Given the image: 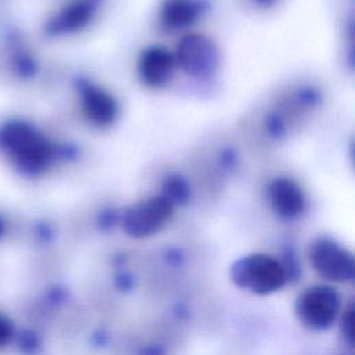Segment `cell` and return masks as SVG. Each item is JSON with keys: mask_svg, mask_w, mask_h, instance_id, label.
<instances>
[{"mask_svg": "<svg viewBox=\"0 0 355 355\" xmlns=\"http://www.w3.org/2000/svg\"><path fill=\"white\" fill-rule=\"evenodd\" d=\"M232 282L252 294L268 295L280 290L287 279L284 265L268 254H248L230 266Z\"/></svg>", "mask_w": 355, "mask_h": 355, "instance_id": "1", "label": "cell"}, {"mask_svg": "<svg viewBox=\"0 0 355 355\" xmlns=\"http://www.w3.org/2000/svg\"><path fill=\"white\" fill-rule=\"evenodd\" d=\"M341 309L340 293L329 284H315L304 290L295 302V313L312 330H326L336 322Z\"/></svg>", "mask_w": 355, "mask_h": 355, "instance_id": "2", "label": "cell"}, {"mask_svg": "<svg viewBox=\"0 0 355 355\" xmlns=\"http://www.w3.org/2000/svg\"><path fill=\"white\" fill-rule=\"evenodd\" d=\"M309 261L316 273L334 283H345L354 279V255L331 239H318L309 248Z\"/></svg>", "mask_w": 355, "mask_h": 355, "instance_id": "3", "label": "cell"}, {"mask_svg": "<svg viewBox=\"0 0 355 355\" xmlns=\"http://www.w3.org/2000/svg\"><path fill=\"white\" fill-rule=\"evenodd\" d=\"M173 204L164 196L153 197L130 207L122 218L125 233L135 239L153 236L171 219Z\"/></svg>", "mask_w": 355, "mask_h": 355, "instance_id": "4", "label": "cell"}, {"mask_svg": "<svg viewBox=\"0 0 355 355\" xmlns=\"http://www.w3.org/2000/svg\"><path fill=\"white\" fill-rule=\"evenodd\" d=\"M178 61L187 73L200 76L212 71L216 62V53L207 37L190 35L179 43Z\"/></svg>", "mask_w": 355, "mask_h": 355, "instance_id": "5", "label": "cell"}, {"mask_svg": "<svg viewBox=\"0 0 355 355\" xmlns=\"http://www.w3.org/2000/svg\"><path fill=\"white\" fill-rule=\"evenodd\" d=\"M269 198L273 211L286 219L297 218L305 207L301 189L288 179H276L269 187Z\"/></svg>", "mask_w": 355, "mask_h": 355, "instance_id": "6", "label": "cell"}, {"mask_svg": "<svg viewBox=\"0 0 355 355\" xmlns=\"http://www.w3.org/2000/svg\"><path fill=\"white\" fill-rule=\"evenodd\" d=\"M175 60L172 54L162 49L154 47L147 50L140 60V75L141 79L151 86H159L165 83L173 71Z\"/></svg>", "mask_w": 355, "mask_h": 355, "instance_id": "7", "label": "cell"}, {"mask_svg": "<svg viewBox=\"0 0 355 355\" xmlns=\"http://www.w3.org/2000/svg\"><path fill=\"white\" fill-rule=\"evenodd\" d=\"M83 108L86 115L97 125H108L116 115L114 98L97 87L86 89L83 94Z\"/></svg>", "mask_w": 355, "mask_h": 355, "instance_id": "8", "label": "cell"}, {"mask_svg": "<svg viewBox=\"0 0 355 355\" xmlns=\"http://www.w3.org/2000/svg\"><path fill=\"white\" fill-rule=\"evenodd\" d=\"M198 4L193 0H169L162 10V22L171 29L184 28L194 22Z\"/></svg>", "mask_w": 355, "mask_h": 355, "instance_id": "9", "label": "cell"}, {"mask_svg": "<svg viewBox=\"0 0 355 355\" xmlns=\"http://www.w3.org/2000/svg\"><path fill=\"white\" fill-rule=\"evenodd\" d=\"M92 11H93V7L90 3H76L75 6L69 7L65 11L62 17V24L64 26H68L71 29L79 28L90 19Z\"/></svg>", "mask_w": 355, "mask_h": 355, "instance_id": "10", "label": "cell"}, {"mask_svg": "<svg viewBox=\"0 0 355 355\" xmlns=\"http://www.w3.org/2000/svg\"><path fill=\"white\" fill-rule=\"evenodd\" d=\"M169 202H184L189 197V187L179 176H172L164 183V194Z\"/></svg>", "mask_w": 355, "mask_h": 355, "instance_id": "11", "label": "cell"}, {"mask_svg": "<svg viewBox=\"0 0 355 355\" xmlns=\"http://www.w3.org/2000/svg\"><path fill=\"white\" fill-rule=\"evenodd\" d=\"M14 334L15 329L12 322L4 313L0 312V349L7 347L12 341Z\"/></svg>", "mask_w": 355, "mask_h": 355, "instance_id": "12", "label": "cell"}, {"mask_svg": "<svg viewBox=\"0 0 355 355\" xmlns=\"http://www.w3.org/2000/svg\"><path fill=\"white\" fill-rule=\"evenodd\" d=\"M352 320H354V309L352 305L348 306L344 318H343V333L345 338L349 341V344L354 343V329H352Z\"/></svg>", "mask_w": 355, "mask_h": 355, "instance_id": "13", "label": "cell"}, {"mask_svg": "<svg viewBox=\"0 0 355 355\" xmlns=\"http://www.w3.org/2000/svg\"><path fill=\"white\" fill-rule=\"evenodd\" d=\"M257 1H259V3H269V1H272V0H257Z\"/></svg>", "mask_w": 355, "mask_h": 355, "instance_id": "14", "label": "cell"}]
</instances>
